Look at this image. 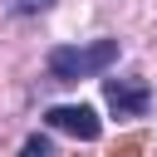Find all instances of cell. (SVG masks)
I'll list each match as a JSON object with an SVG mask.
<instances>
[{
    "instance_id": "cell-1",
    "label": "cell",
    "mask_w": 157,
    "mask_h": 157,
    "mask_svg": "<svg viewBox=\"0 0 157 157\" xmlns=\"http://www.w3.org/2000/svg\"><path fill=\"white\" fill-rule=\"evenodd\" d=\"M118 64V39H93V44H59L49 49V74L59 83H78V78H98Z\"/></svg>"
},
{
    "instance_id": "cell-2",
    "label": "cell",
    "mask_w": 157,
    "mask_h": 157,
    "mask_svg": "<svg viewBox=\"0 0 157 157\" xmlns=\"http://www.w3.org/2000/svg\"><path fill=\"white\" fill-rule=\"evenodd\" d=\"M103 98H108V108L118 118H142L147 103H152V93H147L142 78H103Z\"/></svg>"
},
{
    "instance_id": "cell-3",
    "label": "cell",
    "mask_w": 157,
    "mask_h": 157,
    "mask_svg": "<svg viewBox=\"0 0 157 157\" xmlns=\"http://www.w3.org/2000/svg\"><path fill=\"white\" fill-rule=\"evenodd\" d=\"M44 123H49V128H59V132H74L78 142H93V137L103 132L98 113H93V108H83V103H59V108H49V113H44Z\"/></svg>"
},
{
    "instance_id": "cell-4",
    "label": "cell",
    "mask_w": 157,
    "mask_h": 157,
    "mask_svg": "<svg viewBox=\"0 0 157 157\" xmlns=\"http://www.w3.org/2000/svg\"><path fill=\"white\" fill-rule=\"evenodd\" d=\"M20 157H49V137H39V132H34V137L20 147Z\"/></svg>"
},
{
    "instance_id": "cell-5",
    "label": "cell",
    "mask_w": 157,
    "mask_h": 157,
    "mask_svg": "<svg viewBox=\"0 0 157 157\" xmlns=\"http://www.w3.org/2000/svg\"><path fill=\"white\" fill-rule=\"evenodd\" d=\"M142 152V137H123L118 147H113V157H137Z\"/></svg>"
},
{
    "instance_id": "cell-6",
    "label": "cell",
    "mask_w": 157,
    "mask_h": 157,
    "mask_svg": "<svg viewBox=\"0 0 157 157\" xmlns=\"http://www.w3.org/2000/svg\"><path fill=\"white\" fill-rule=\"evenodd\" d=\"M10 5H15L20 15H39V10H49L54 0H10Z\"/></svg>"
}]
</instances>
